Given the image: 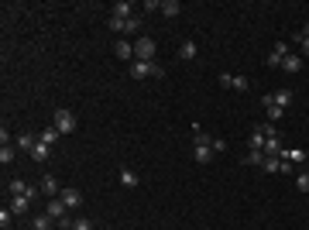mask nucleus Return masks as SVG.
I'll return each mask as SVG.
<instances>
[{
	"mask_svg": "<svg viewBox=\"0 0 309 230\" xmlns=\"http://www.w3.org/2000/svg\"><path fill=\"white\" fill-rule=\"evenodd\" d=\"M210 134H206V131H199V127H196V148H193V158L199 161V165H210V161H213V148H210Z\"/></svg>",
	"mask_w": 309,
	"mask_h": 230,
	"instance_id": "nucleus-1",
	"label": "nucleus"
},
{
	"mask_svg": "<svg viewBox=\"0 0 309 230\" xmlns=\"http://www.w3.org/2000/svg\"><path fill=\"white\" fill-rule=\"evenodd\" d=\"M52 127H55L58 134H72V131L79 127V120H76V114H72V110L58 107V110H55V117H52Z\"/></svg>",
	"mask_w": 309,
	"mask_h": 230,
	"instance_id": "nucleus-2",
	"label": "nucleus"
},
{
	"mask_svg": "<svg viewBox=\"0 0 309 230\" xmlns=\"http://www.w3.org/2000/svg\"><path fill=\"white\" fill-rule=\"evenodd\" d=\"M131 79H148V76H155V79H161L165 76V69H161L158 62H131Z\"/></svg>",
	"mask_w": 309,
	"mask_h": 230,
	"instance_id": "nucleus-3",
	"label": "nucleus"
},
{
	"mask_svg": "<svg viewBox=\"0 0 309 230\" xmlns=\"http://www.w3.org/2000/svg\"><path fill=\"white\" fill-rule=\"evenodd\" d=\"M155 41L151 38H134V62H155Z\"/></svg>",
	"mask_w": 309,
	"mask_h": 230,
	"instance_id": "nucleus-4",
	"label": "nucleus"
},
{
	"mask_svg": "<svg viewBox=\"0 0 309 230\" xmlns=\"http://www.w3.org/2000/svg\"><path fill=\"white\" fill-rule=\"evenodd\" d=\"M220 86H227V90H237V93H248V90H251V82L244 79V76H230V72H223V76H220Z\"/></svg>",
	"mask_w": 309,
	"mask_h": 230,
	"instance_id": "nucleus-5",
	"label": "nucleus"
},
{
	"mask_svg": "<svg viewBox=\"0 0 309 230\" xmlns=\"http://www.w3.org/2000/svg\"><path fill=\"white\" fill-rule=\"evenodd\" d=\"M285 55H289V41H285V38H282V41H278V45L272 48V55L264 58V62H268L272 69H282V58H285Z\"/></svg>",
	"mask_w": 309,
	"mask_h": 230,
	"instance_id": "nucleus-6",
	"label": "nucleus"
},
{
	"mask_svg": "<svg viewBox=\"0 0 309 230\" xmlns=\"http://www.w3.org/2000/svg\"><path fill=\"white\" fill-rule=\"evenodd\" d=\"M58 199H62V203H66L69 210L83 206V193H79V189H76V185H66V189H62V193H58Z\"/></svg>",
	"mask_w": 309,
	"mask_h": 230,
	"instance_id": "nucleus-7",
	"label": "nucleus"
},
{
	"mask_svg": "<svg viewBox=\"0 0 309 230\" xmlns=\"http://www.w3.org/2000/svg\"><path fill=\"white\" fill-rule=\"evenodd\" d=\"M66 203H62V199H58V196H55V199H48V206H45V213H48V217H52V220H62V217H66Z\"/></svg>",
	"mask_w": 309,
	"mask_h": 230,
	"instance_id": "nucleus-8",
	"label": "nucleus"
},
{
	"mask_svg": "<svg viewBox=\"0 0 309 230\" xmlns=\"http://www.w3.org/2000/svg\"><path fill=\"white\" fill-rule=\"evenodd\" d=\"M38 189H42V196H48V199H55V196H58V179H55V175H45Z\"/></svg>",
	"mask_w": 309,
	"mask_h": 230,
	"instance_id": "nucleus-9",
	"label": "nucleus"
},
{
	"mask_svg": "<svg viewBox=\"0 0 309 230\" xmlns=\"http://www.w3.org/2000/svg\"><path fill=\"white\" fill-rule=\"evenodd\" d=\"M28 206H31V199H28V196H11V213H14V217H24Z\"/></svg>",
	"mask_w": 309,
	"mask_h": 230,
	"instance_id": "nucleus-10",
	"label": "nucleus"
},
{
	"mask_svg": "<svg viewBox=\"0 0 309 230\" xmlns=\"http://www.w3.org/2000/svg\"><path fill=\"white\" fill-rule=\"evenodd\" d=\"M114 17H120V21L134 17V4H131V0H120V4H114Z\"/></svg>",
	"mask_w": 309,
	"mask_h": 230,
	"instance_id": "nucleus-11",
	"label": "nucleus"
},
{
	"mask_svg": "<svg viewBox=\"0 0 309 230\" xmlns=\"http://www.w3.org/2000/svg\"><path fill=\"white\" fill-rule=\"evenodd\" d=\"M114 52H117V58H134V45H131V41H120V38H117L114 41Z\"/></svg>",
	"mask_w": 309,
	"mask_h": 230,
	"instance_id": "nucleus-12",
	"label": "nucleus"
},
{
	"mask_svg": "<svg viewBox=\"0 0 309 230\" xmlns=\"http://www.w3.org/2000/svg\"><path fill=\"white\" fill-rule=\"evenodd\" d=\"M272 103L285 110V107L292 103V90H275V93H272Z\"/></svg>",
	"mask_w": 309,
	"mask_h": 230,
	"instance_id": "nucleus-13",
	"label": "nucleus"
},
{
	"mask_svg": "<svg viewBox=\"0 0 309 230\" xmlns=\"http://www.w3.org/2000/svg\"><path fill=\"white\" fill-rule=\"evenodd\" d=\"M117 175H120V185H127V189H134V185L141 182V179H137V172H134V169H120V172H117Z\"/></svg>",
	"mask_w": 309,
	"mask_h": 230,
	"instance_id": "nucleus-14",
	"label": "nucleus"
},
{
	"mask_svg": "<svg viewBox=\"0 0 309 230\" xmlns=\"http://www.w3.org/2000/svg\"><path fill=\"white\" fill-rule=\"evenodd\" d=\"M282 69H285V72H299V69H302V55H285V58H282Z\"/></svg>",
	"mask_w": 309,
	"mask_h": 230,
	"instance_id": "nucleus-15",
	"label": "nucleus"
},
{
	"mask_svg": "<svg viewBox=\"0 0 309 230\" xmlns=\"http://www.w3.org/2000/svg\"><path fill=\"white\" fill-rule=\"evenodd\" d=\"M179 11H182V4H179V0H161V14H165V17H175Z\"/></svg>",
	"mask_w": 309,
	"mask_h": 230,
	"instance_id": "nucleus-16",
	"label": "nucleus"
},
{
	"mask_svg": "<svg viewBox=\"0 0 309 230\" xmlns=\"http://www.w3.org/2000/svg\"><path fill=\"white\" fill-rule=\"evenodd\" d=\"M34 144H38V141H34L31 134H28V131H21V134H17V148H24L28 155H31V148H34Z\"/></svg>",
	"mask_w": 309,
	"mask_h": 230,
	"instance_id": "nucleus-17",
	"label": "nucleus"
},
{
	"mask_svg": "<svg viewBox=\"0 0 309 230\" xmlns=\"http://www.w3.org/2000/svg\"><path fill=\"white\" fill-rule=\"evenodd\" d=\"M264 141H268L264 127H254V134H251V148H258V151H261V148H264Z\"/></svg>",
	"mask_w": 309,
	"mask_h": 230,
	"instance_id": "nucleus-18",
	"label": "nucleus"
},
{
	"mask_svg": "<svg viewBox=\"0 0 309 230\" xmlns=\"http://www.w3.org/2000/svg\"><path fill=\"white\" fill-rule=\"evenodd\" d=\"M179 58H186V62L196 58V41H182V45H179Z\"/></svg>",
	"mask_w": 309,
	"mask_h": 230,
	"instance_id": "nucleus-19",
	"label": "nucleus"
},
{
	"mask_svg": "<svg viewBox=\"0 0 309 230\" xmlns=\"http://www.w3.org/2000/svg\"><path fill=\"white\" fill-rule=\"evenodd\" d=\"M137 31H141V17L134 14V17H127L124 21V35H137Z\"/></svg>",
	"mask_w": 309,
	"mask_h": 230,
	"instance_id": "nucleus-20",
	"label": "nucleus"
},
{
	"mask_svg": "<svg viewBox=\"0 0 309 230\" xmlns=\"http://www.w3.org/2000/svg\"><path fill=\"white\" fill-rule=\"evenodd\" d=\"M31 158L34 161H48V144H42V141H38V144L31 148Z\"/></svg>",
	"mask_w": 309,
	"mask_h": 230,
	"instance_id": "nucleus-21",
	"label": "nucleus"
},
{
	"mask_svg": "<svg viewBox=\"0 0 309 230\" xmlns=\"http://www.w3.org/2000/svg\"><path fill=\"white\" fill-rule=\"evenodd\" d=\"M244 161H248V165H264V151L251 148V151H248V155H244Z\"/></svg>",
	"mask_w": 309,
	"mask_h": 230,
	"instance_id": "nucleus-22",
	"label": "nucleus"
},
{
	"mask_svg": "<svg viewBox=\"0 0 309 230\" xmlns=\"http://www.w3.org/2000/svg\"><path fill=\"white\" fill-rule=\"evenodd\" d=\"M55 141H58V131H55V127H45V131H42V144H48V148H52Z\"/></svg>",
	"mask_w": 309,
	"mask_h": 230,
	"instance_id": "nucleus-23",
	"label": "nucleus"
},
{
	"mask_svg": "<svg viewBox=\"0 0 309 230\" xmlns=\"http://www.w3.org/2000/svg\"><path fill=\"white\" fill-rule=\"evenodd\" d=\"M34 230H52V217L48 213H38L34 217Z\"/></svg>",
	"mask_w": 309,
	"mask_h": 230,
	"instance_id": "nucleus-24",
	"label": "nucleus"
},
{
	"mask_svg": "<svg viewBox=\"0 0 309 230\" xmlns=\"http://www.w3.org/2000/svg\"><path fill=\"white\" fill-rule=\"evenodd\" d=\"M296 189H299V193H309V172H299L296 175Z\"/></svg>",
	"mask_w": 309,
	"mask_h": 230,
	"instance_id": "nucleus-25",
	"label": "nucleus"
},
{
	"mask_svg": "<svg viewBox=\"0 0 309 230\" xmlns=\"http://www.w3.org/2000/svg\"><path fill=\"white\" fill-rule=\"evenodd\" d=\"M264 110H268V124H275V120H282V114H285V110H282V107H264Z\"/></svg>",
	"mask_w": 309,
	"mask_h": 230,
	"instance_id": "nucleus-26",
	"label": "nucleus"
},
{
	"mask_svg": "<svg viewBox=\"0 0 309 230\" xmlns=\"http://www.w3.org/2000/svg\"><path fill=\"white\" fill-rule=\"evenodd\" d=\"M261 169H264V172H278V169H282V158H264Z\"/></svg>",
	"mask_w": 309,
	"mask_h": 230,
	"instance_id": "nucleus-27",
	"label": "nucleus"
},
{
	"mask_svg": "<svg viewBox=\"0 0 309 230\" xmlns=\"http://www.w3.org/2000/svg\"><path fill=\"white\" fill-rule=\"evenodd\" d=\"M0 161H4V165H11V161H14V148H11V144H4V148H0Z\"/></svg>",
	"mask_w": 309,
	"mask_h": 230,
	"instance_id": "nucleus-28",
	"label": "nucleus"
},
{
	"mask_svg": "<svg viewBox=\"0 0 309 230\" xmlns=\"http://www.w3.org/2000/svg\"><path fill=\"white\" fill-rule=\"evenodd\" d=\"M110 31H114V35H124V21L114 17V14H110Z\"/></svg>",
	"mask_w": 309,
	"mask_h": 230,
	"instance_id": "nucleus-29",
	"label": "nucleus"
},
{
	"mask_svg": "<svg viewBox=\"0 0 309 230\" xmlns=\"http://www.w3.org/2000/svg\"><path fill=\"white\" fill-rule=\"evenodd\" d=\"M11 220H14V213H11V206H4V210H0V227L7 230V223H11Z\"/></svg>",
	"mask_w": 309,
	"mask_h": 230,
	"instance_id": "nucleus-30",
	"label": "nucleus"
},
{
	"mask_svg": "<svg viewBox=\"0 0 309 230\" xmlns=\"http://www.w3.org/2000/svg\"><path fill=\"white\" fill-rule=\"evenodd\" d=\"M210 148H213V155H220V151H227V141H223V138H213V141H210Z\"/></svg>",
	"mask_w": 309,
	"mask_h": 230,
	"instance_id": "nucleus-31",
	"label": "nucleus"
},
{
	"mask_svg": "<svg viewBox=\"0 0 309 230\" xmlns=\"http://www.w3.org/2000/svg\"><path fill=\"white\" fill-rule=\"evenodd\" d=\"M72 230H93V223L86 217H79V220H72Z\"/></svg>",
	"mask_w": 309,
	"mask_h": 230,
	"instance_id": "nucleus-32",
	"label": "nucleus"
},
{
	"mask_svg": "<svg viewBox=\"0 0 309 230\" xmlns=\"http://www.w3.org/2000/svg\"><path fill=\"white\" fill-rule=\"evenodd\" d=\"M296 38H299V55L309 58V38H302V35H296Z\"/></svg>",
	"mask_w": 309,
	"mask_h": 230,
	"instance_id": "nucleus-33",
	"label": "nucleus"
},
{
	"mask_svg": "<svg viewBox=\"0 0 309 230\" xmlns=\"http://www.w3.org/2000/svg\"><path fill=\"white\" fill-rule=\"evenodd\" d=\"M148 11H161V0H145V14Z\"/></svg>",
	"mask_w": 309,
	"mask_h": 230,
	"instance_id": "nucleus-34",
	"label": "nucleus"
},
{
	"mask_svg": "<svg viewBox=\"0 0 309 230\" xmlns=\"http://www.w3.org/2000/svg\"><path fill=\"white\" fill-rule=\"evenodd\" d=\"M278 172H282V175H292L296 169H292V161H285V158H282V169H278Z\"/></svg>",
	"mask_w": 309,
	"mask_h": 230,
	"instance_id": "nucleus-35",
	"label": "nucleus"
},
{
	"mask_svg": "<svg viewBox=\"0 0 309 230\" xmlns=\"http://www.w3.org/2000/svg\"><path fill=\"white\" fill-rule=\"evenodd\" d=\"M55 230H72V220H66V217H62V220L55 223Z\"/></svg>",
	"mask_w": 309,
	"mask_h": 230,
	"instance_id": "nucleus-36",
	"label": "nucleus"
},
{
	"mask_svg": "<svg viewBox=\"0 0 309 230\" xmlns=\"http://www.w3.org/2000/svg\"><path fill=\"white\" fill-rule=\"evenodd\" d=\"M107 230H110V227H107Z\"/></svg>",
	"mask_w": 309,
	"mask_h": 230,
	"instance_id": "nucleus-37",
	"label": "nucleus"
}]
</instances>
